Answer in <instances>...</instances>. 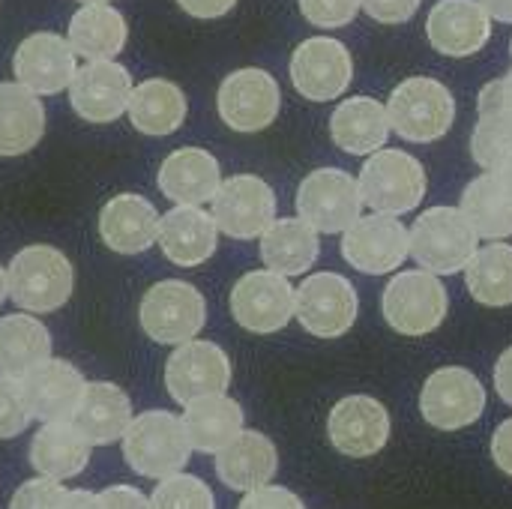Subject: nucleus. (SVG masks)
Instances as JSON below:
<instances>
[{
  "instance_id": "24",
  "label": "nucleus",
  "mask_w": 512,
  "mask_h": 509,
  "mask_svg": "<svg viewBox=\"0 0 512 509\" xmlns=\"http://www.w3.org/2000/svg\"><path fill=\"white\" fill-rule=\"evenodd\" d=\"M219 186L222 168L216 156L201 147H180L159 168V189L174 204L201 207L204 201H213Z\"/></svg>"
},
{
  "instance_id": "12",
  "label": "nucleus",
  "mask_w": 512,
  "mask_h": 509,
  "mask_svg": "<svg viewBox=\"0 0 512 509\" xmlns=\"http://www.w3.org/2000/svg\"><path fill=\"white\" fill-rule=\"evenodd\" d=\"M279 105H282V90L276 78L258 66H246L225 75L216 93L219 117L234 132L267 129L279 117Z\"/></svg>"
},
{
  "instance_id": "48",
  "label": "nucleus",
  "mask_w": 512,
  "mask_h": 509,
  "mask_svg": "<svg viewBox=\"0 0 512 509\" xmlns=\"http://www.w3.org/2000/svg\"><path fill=\"white\" fill-rule=\"evenodd\" d=\"M495 390L512 408V348H507L495 363Z\"/></svg>"
},
{
  "instance_id": "53",
  "label": "nucleus",
  "mask_w": 512,
  "mask_h": 509,
  "mask_svg": "<svg viewBox=\"0 0 512 509\" xmlns=\"http://www.w3.org/2000/svg\"><path fill=\"white\" fill-rule=\"evenodd\" d=\"M78 3H108V0H78Z\"/></svg>"
},
{
  "instance_id": "15",
  "label": "nucleus",
  "mask_w": 512,
  "mask_h": 509,
  "mask_svg": "<svg viewBox=\"0 0 512 509\" xmlns=\"http://www.w3.org/2000/svg\"><path fill=\"white\" fill-rule=\"evenodd\" d=\"M213 219L222 234L234 240H255L276 219V195L261 177L234 174L222 180L213 195Z\"/></svg>"
},
{
  "instance_id": "49",
  "label": "nucleus",
  "mask_w": 512,
  "mask_h": 509,
  "mask_svg": "<svg viewBox=\"0 0 512 509\" xmlns=\"http://www.w3.org/2000/svg\"><path fill=\"white\" fill-rule=\"evenodd\" d=\"M60 509H99V495H93V492H66Z\"/></svg>"
},
{
  "instance_id": "13",
  "label": "nucleus",
  "mask_w": 512,
  "mask_h": 509,
  "mask_svg": "<svg viewBox=\"0 0 512 509\" xmlns=\"http://www.w3.org/2000/svg\"><path fill=\"white\" fill-rule=\"evenodd\" d=\"M411 246H408V228L399 216L390 213H369L360 216L354 225L342 231V258L369 276L393 273L405 264Z\"/></svg>"
},
{
  "instance_id": "8",
  "label": "nucleus",
  "mask_w": 512,
  "mask_h": 509,
  "mask_svg": "<svg viewBox=\"0 0 512 509\" xmlns=\"http://www.w3.org/2000/svg\"><path fill=\"white\" fill-rule=\"evenodd\" d=\"M360 312L357 288L339 273H315L294 288V318L318 339L345 336Z\"/></svg>"
},
{
  "instance_id": "46",
  "label": "nucleus",
  "mask_w": 512,
  "mask_h": 509,
  "mask_svg": "<svg viewBox=\"0 0 512 509\" xmlns=\"http://www.w3.org/2000/svg\"><path fill=\"white\" fill-rule=\"evenodd\" d=\"M492 459L495 465L512 477V420H504L492 435Z\"/></svg>"
},
{
  "instance_id": "2",
  "label": "nucleus",
  "mask_w": 512,
  "mask_h": 509,
  "mask_svg": "<svg viewBox=\"0 0 512 509\" xmlns=\"http://www.w3.org/2000/svg\"><path fill=\"white\" fill-rule=\"evenodd\" d=\"M477 231L459 207H432L408 231L411 258L435 276L462 273L477 252Z\"/></svg>"
},
{
  "instance_id": "31",
  "label": "nucleus",
  "mask_w": 512,
  "mask_h": 509,
  "mask_svg": "<svg viewBox=\"0 0 512 509\" xmlns=\"http://www.w3.org/2000/svg\"><path fill=\"white\" fill-rule=\"evenodd\" d=\"M66 39H69L72 51L87 60H111L123 51V45L129 39V27H126V18L114 6L84 3L72 15Z\"/></svg>"
},
{
  "instance_id": "26",
  "label": "nucleus",
  "mask_w": 512,
  "mask_h": 509,
  "mask_svg": "<svg viewBox=\"0 0 512 509\" xmlns=\"http://www.w3.org/2000/svg\"><path fill=\"white\" fill-rule=\"evenodd\" d=\"M390 132L393 129H390L387 105H381L372 96H351L339 102L330 117L333 144L351 156H369L387 147Z\"/></svg>"
},
{
  "instance_id": "32",
  "label": "nucleus",
  "mask_w": 512,
  "mask_h": 509,
  "mask_svg": "<svg viewBox=\"0 0 512 509\" xmlns=\"http://www.w3.org/2000/svg\"><path fill=\"white\" fill-rule=\"evenodd\" d=\"M321 243L318 231L297 219H273V225L261 234V261L267 270L282 276H300L318 261Z\"/></svg>"
},
{
  "instance_id": "54",
  "label": "nucleus",
  "mask_w": 512,
  "mask_h": 509,
  "mask_svg": "<svg viewBox=\"0 0 512 509\" xmlns=\"http://www.w3.org/2000/svg\"><path fill=\"white\" fill-rule=\"evenodd\" d=\"M510 54H512V42H510Z\"/></svg>"
},
{
  "instance_id": "20",
  "label": "nucleus",
  "mask_w": 512,
  "mask_h": 509,
  "mask_svg": "<svg viewBox=\"0 0 512 509\" xmlns=\"http://www.w3.org/2000/svg\"><path fill=\"white\" fill-rule=\"evenodd\" d=\"M75 51L69 39L57 33H33L27 36L12 57V72L18 84L33 90L36 96H54L69 87L75 75Z\"/></svg>"
},
{
  "instance_id": "21",
  "label": "nucleus",
  "mask_w": 512,
  "mask_h": 509,
  "mask_svg": "<svg viewBox=\"0 0 512 509\" xmlns=\"http://www.w3.org/2000/svg\"><path fill=\"white\" fill-rule=\"evenodd\" d=\"M156 243L162 255L177 267H198L213 258L219 246V228L213 213H204L192 204H177L159 219Z\"/></svg>"
},
{
  "instance_id": "40",
  "label": "nucleus",
  "mask_w": 512,
  "mask_h": 509,
  "mask_svg": "<svg viewBox=\"0 0 512 509\" xmlns=\"http://www.w3.org/2000/svg\"><path fill=\"white\" fill-rule=\"evenodd\" d=\"M360 9H363L360 0H300L303 18L315 27H324V30L348 27Z\"/></svg>"
},
{
  "instance_id": "45",
  "label": "nucleus",
  "mask_w": 512,
  "mask_h": 509,
  "mask_svg": "<svg viewBox=\"0 0 512 509\" xmlns=\"http://www.w3.org/2000/svg\"><path fill=\"white\" fill-rule=\"evenodd\" d=\"M99 509H150V501L132 486H111L99 495Z\"/></svg>"
},
{
  "instance_id": "30",
  "label": "nucleus",
  "mask_w": 512,
  "mask_h": 509,
  "mask_svg": "<svg viewBox=\"0 0 512 509\" xmlns=\"http://www.w3.org/2000/svg\"><path fill=\"white\" fill-rule=\"evenodd\" d=\"M45 108L33 90L18 81H0V156H21L39 144Z\"/></svg>"
},
{
  "instance_id": "43",
  "label": "nucleus",
  "mask_w": 512,
  "mask_h": 509,
  "mask_svg": "<svg viewBox=\"0 0 512 509\" xmlns=\"http://www.w3.org/2000/svg\"><path fill=\"white\" fill-rule=\"evenodd\" d=\"M420 3L423 0H360L366 15L378 24H405L420 9Z\"/></svg>"
},
{
  "instance_id": "16",
  "label": "nucleus",
  "mask_w": 512,
  "mask_h": 509,
  "mask_svg": "<svg viewBox=\"0 0 512 509\" xmlns=\"http://www.w3.org/2000/svg\"><path fill=\"white\" fill-rule=\"evenodd\" d=\"M231 384V360L213 342H183L165 366V387L177 405H189L201 396L225 393Z\"/></svg>"
},
{
  "instance_id": "28",
  "label": "nucleus",
  "mask_w": 512,
  "mask_h": 509,
  "mask_svg": "<svg viewBox=\"0 0 512 509\" xmlns=\"http://www.w3.org/2000/svg\"><path fill=\"white\" fill-rule=\"evenodd\" d=\"M93 444L75 429L72 420H54L39 429V435L30 444V465L39 471V477L48 480H72L78 477L90 462Z\"/></svg>"
},
{
  "instance_id": "5",
  "label": "nucleus",
  "mask_w": 512,
  "mask_h": 509,
  "mask_svg": "<svg viewBox=\"0 0 512 509\" xmlns=\"http://www.w3.org/2000/svg\"><path fill=\"white\" fill-rule=\"evenodd\" d=\"M189 438L183 420L168 411H147L123 432L126 465L147 480H165L183 471L189 459Z\"/></svg>"
},
{
  "instance_id": "11",
  "label": "nucleus",
  "mask_w": 512,
  "mask_h": 509,
  "mask_svg": "<svg viewBox=\"0 0 512 509\" xmlns=\"http://www.w3.org/2000/svg\"><path fill=\"white\" fill-rule=\"evenodd\" d=\"M354 81V60L345 42L330 36L303 39L291 54V84L309 102H333Z\"/></svg>"
},
{
  "instance_id": "37",
  "label": "nucleus",
  "mask_w": 512,
  "mask_h": 509,
  "mask_svg": "<svg viewBox=\"0 0 512 509\" xmlns=\"http://www.w3.org/2000/svg\"><path fill=\"white\" fill-rule=\"evenodd\" d=\"M471 153L480 168L486 171L501 168L512 156V114L507 111L480 114L477 129L471 135Z\"/></svg>"
},
{
  "instance_id": "52",
  "label": "nucleus",
  "mask_w": 512,
  "mask_h": 509,
  "mask_svg": "<svg viewBox=\"0 0 512 509\" xmlns=\"http://www.w3.org/2000/svg\"><path fill=\"white\" fill-rule=\"evenodd\" d=\"M9 297V285H6V270L0 267V306H3V300Z\"/></svg>"
},
{
  "instance_id": "17",
  "label": "nucleus",
  "mask_w": 512,
  "mask_h": 509,
  "mask_svg": "<svg viewBox=\"0 0 512 509\" xmlns=\"http://www.w3.org/2000/svg\"><path fill=\"white\" fill-rule=\"evenodd\" d=\"M132 96V75L114 60H87L69 81V105L87 123H114Z\"/></svg>"
},
{
  "instance_id": "1",
  "label": "nucleus",
  "mask_w": 512,
  "mask_h": 509,
  "mask_svg": "<svg viewBox=\"0 0 512 509\" xmlns=\"http://www.w3.org/2000/svg\"><path fill=\"white\" fill-rule=\"evenodd\" d=\"M9 297L24 312H57L75 291V267L54 246L21 249L6 270Z\"/></svg>"
},
{
  "instance_id": "50",
  "label": "nucleus",
  "mask_w": 512,
  "mask_h": 509,
  "mask_svg": "<svg viewBox=\"0 0 512 509\" xmlns=\"http://www.w3.org/2000/svg\"><path fill=\"white\" fill-rule=\"evenodd\" d=\"M486 6V12L495 18V21H504L512 24V0H480Z\"/></svg>"
},
{
  "instance_id": "29",
  "label": "nucleus",
  "mask_w": 512,
  "mask_h": 509,
  "mask_svg": "<svg viewBox=\"0 0 512 509\" xmlns=\"http://www.w3.org/2000/svg\"><path fill=\"white\" fill-rule=\"evenodd\" d=\"M183 429L189 438V447L207 456H216L222 447H228L243 432V408L228 399L225 393L201 396L189 405H183Z\"/></svg>"
},
{
  "instance_id": "25",
  "label": "nucleus",
  "mask_w": 512,
  "mask_h": 509,
  "mask_svg": "<svg viewBox=\"0 0 512 509\" xmlns=\"http://www.w3.org/2000/svg\"><path fill=\"white\" fill-rule=\"evenodd\" d=\"M279 471V453L261 432H240L228 447L216 453V474L234 492H252L270 486Z\"/></svg>"
},
{
  "instance_id": "39",
  "label": "nucleus",
  "mask_w": 512,
  "mask_h": 509,
  "mask_svg": "<svg viewBox=\"0 0 512 509\" xmlns=\"http://www.w3.org/2000/svg\"><path fill=\"white\" fill-rule=\"evenodd\" d=\"M33 420V411L27 405L21 378L0 375V441H9L21 435Z\"/></svg>"
},
{
  "instance_id": "23",
  "label": "nucleus",
  "mask_w": 512,
  "mask_h": 509,
  "mask_svg": "<svg viewBox=\"0 0 512 509\" xmlns=\"http://www.w3.org/2000/svg\"><path fill=\"white\" fill-rule=\"evenodd\" d=\"M159 213L156 207L135 192L114 195L99 213V237L111 252L138 255L156 243L159 234Z\"/></svg>"
},
{
  "instance_id": "6",
  "label": "nucleus",
  "mask_w": 512,
  "mask_h": 509,
  "mask_svg": "<svg viewBox=\"0 0 512 509\" xmlns=\"http://www.w3.org/2000/svg\"><path fill=\"white\" fill-rule=\"evenodd\" d=\"M384 321L399 333V336H429L435 333L450 309L447 288L441 279L429 270H405L390 279L384 288Z\"/></svg>"
},
{
  "instance_id": "4",
  "label": "nucleus",
  "mask_w": 512,
  "mask_h": 509,
  "mask_svg": "<svg viewBox=\"0 0 512 509\" xmlns=\"http://www.w3.org/2000/svg\"><path fill=\"white\" fill-rule=\"evenodd\" d=\"M357 186H360V198L366 207H372L375 213L402 216L420 207V201L426 198L429 180L417 156L405 150L381 147L369 153L366 165L360 168Z\"/></svg>"
},
{
  "instance_id": "35",
  "label": "nucleus",
  "mask_w": 512,
  "mask_h": 509,
  "mask_svg": "<svg viewBox=\"0 0 512 509\" xmlns=\"http://www.w3.org/2000/svg\"><path fill=\"white\" fill-rule=\"evenodd\" d=\"M465 285H468V294L489 309L512 306L510 243H489V246L477 249L465 267Z\"/></svg>"
},
{
  "instance_id": "41",
  "label": "nucleus",
  "mask_w": 512,
  "mask_h": 509,
  "mask_svg": "<svg viewBox=\"0 0 512 509\" xmlns=\"http://www.w3.org/2000/svg\"><path fill=\"white\" fill-rule=\"evenodd\" d=\"M63 498H66V489L57 480L39 477V480L24 483L15 492L9 509H60L63 507Z\"/></svg>"
},
{
  "instance_id": "10",
  "label": "nucleus",
  "mask_w": 512,
  "mask_h": 509,
  "mask_svg": "<svg viewBox=\"0 0 512 509\" xmlns=\"http://www.w3.org/2000/svg\"><path fill=\"white\" fill-rule=\"evenodd\" d=\"M360 210V186L342 168H318L297 189V216L318 234H342L360 219Z\"/></svg>"
},
{
  "instance_id": "3",
  "label": "nucleus",
  "mask_w": 512,
  "mask_h": 509,
  "mask_svg": "<svg viewBox=\"0 0 512 509\" xmlns=\"http://www.w3.org/2000/svg\"><path fill=\"white\" fill-rule=\"evenodd\" d=\"M390 129L414 144H432L444 138L456 120V99L450 87L429 75L405 78L387 99Z\"/></svg>"
},
{
  "instance_id": "51",
  "label": "nucleus",
  "mask_w": 512,
  "mask_h": 509,
  "mask_svg": "<svg viewBox=\"0 0 512 509\" xmlns=\"http://www.w3.org/2000/svg\"><path fill=\"white\" fill-rule=\"evenodd\" d=\"M495 177H498V183H501V189L510 195L512 201V156L501 165V168H495Z\"/></svg>"
},
{
  "instance_id": "14",
  "label": "nucleus",
  "mask_w": 512,
  "mask_h": 509,
  "mask_svg": "<svg viewBox=\"0 0 512 509\" xmlns=\"http://www.w3.org/2000/svg\"><path fill=\"white\" fill-rule=\"evenodd\" d=\"M231 315L243 330L258 336L288 327L294 318V288L288 276L273 270H252L240 276L231 288Z\"/></svg>"
},
{
  "instance_id": "38",
  "label": "nucleus",
  "mask_w": 512,
  "mask_h": 509,
  "mask_svg": "<svg viewBox=\"0 0 512 509\" xmlns=\"http://www.w3.org/2000/svg\"><path fill=\"white\" fill-rule=\"evenodd\" d=\"M150 509H216V504H213V492L198 477L171 474L156 486Z\"/></svg>"
},
{
  "instance_id": "19",
  "label": "nucleus",
  "mask_w": 512,
  "mask_h": 509,
  "mask_svg": "<svg viewBox=\"0 0 512 509\" xmlns=\"http://www.w3.org/2000/svg\"><path fill=\"white\" fill-rule=\"evenodd\" d=\"M426 36L444 57H471L492 36V15L480 0H438L426 18Z\"/></svg>"
},
{
  "instance_id": "33",
  "label": "nucleus",
  "mask_w": 512,
  "mask_h": 509,
  "mask_svg": "<svg viewBox=\"0 0 512 509\" xmlns=\"http://www.w3.org/2000/svg\"><path fill=\"white\" fill-rule=\"evenodd\" d=\"M129 120L144 135H171L186 120V96L174 81L147 78L132 87L129 96Z\"/></svg>"
},
{
  "instance_id": "18",
  "label": "nucleus",
  "mask_w": 512,
  "mask_h": 509,
  "mask_svg": "<svg viewBox=\"0 0 512 509\" xmlns=\"http://www.w3.org/2000/svg\"><path fill=\"white\" fill-rule=\"evenodd\" d=\"M327 435L342 456L369 459L378 456L390 441V414L372 396H348L333 405Z\"/></svg>"
},
{
  "instance_id": "47",
  "label": "nucleus",
  "mask_w": 512,
  "mask_h": 509,
  "mask_svg": "<svg viewBox=\"0 0 512 509\" xmlns=\"http://www.w3.org/2000/svg\"><path fill=\"white\" fill-rule=\"evenodd\" d=\"M177 3L192 18H222L237 6V0H177Z\"/></svg>"
},
{
  "instance_id": "9",
  "label": "nucleus",
  "mask_w": 512,
  "mask_h": 509,
  "mask_svg": "<svg viewBox=\"0 0 512 509\" xmlns=\"http://www.w3.org/2000/svg\"><path fill=\"white\" fill-rule=\"evenodd\" d=\"M486 411V387L471 369L447 366L426 378L420 393V414L441 432L474 426Z\"/></svg>"
},
{
  "instance_id": "7",
  "label": "nucleus",
  "mask_w": 512,
  "mask_h": 509,
  "mask_svg": "<svg viewBox=\"0 0 512 509\" xmlns=\"http://www.w3.org/2000/svg\"><path fill=\"white\" fill-rule=\"evenodd\" d=\"M144 333L159 345H183L195 339L207 321V303L201 291L180 279L156 282L138 309Z\"/></svg>"
},
{
  "instance_id": "27",
  "label": "nucleus",
  "mask_w": 512,
  "mask_h": 509,
  "mask_svg": "<svg viewBox=\"0 0 512 509\" xmlns=\"http://www.w3.org/2000/svg\"><path fill=\"white\" fill-rule=\"evenodd\" d=\"M72 423L93 447L114 444L123 438V432L132 423V402L117 384H108V381L87 384L72 414Z\"/></svg>"
},
{
  "instance_id": "34",
  "label": "nucleus",
  "mask_w": 512,
  "mask_h": 509,
  "mask_svg": "<svg viewBox=\"0 0 512 509\" xmlns=\"http://www.w3.org/2000/svg\"><path fill=\"white\" fill-rule=\"evenodd\" d=\"M51 357L48 327L30 315L0 318V375L24 378L30 369Z\"/></svg>"
},
{
  "instance_id": "42",
  "label": "nucleus",
  "mask_w": 512,
  "mask_h": 509,
  "mask_svg": "<svg viewBox=\"0 0 512 509\" xmlns=\"http://www.w3.org/2000/svg\"><path fill=\"white\" fill-rule=\"evenodd\" d=\"M237 509H306V507H303V501H300L294 492H288V489H282V486H261V489L246 492V498L240 501V507Z\"/></svg>"
},
{
  "instance_id": "22",
  "label": "nucleus",
  "mask_w": 512,
  "mask_h": 509,
  "mask_svg": "<svg viewBox=\"0 0 512 509\" xmlns=\"http://www.w3.org/2000/svg\"><path fill=\"white\" fill-rule=\"evenodd\" d=\"M21 387L33 417L42 423H54V420H72L87 381L72 363L48 357L45 363H39L21 378Z\"/></svg>"
},
{
  "instance_id": "36",
  "label": "nucleus",
  "mask_w": 512,
  "mask_h": 509,
  "mask_svg": "<svg viewBox=\"0 0 512 509\" xmlns=\"http://www.w3.org/2000/svg\"><path fill=\"white\" fill-rule=\"evenodd\" d=\"M459 210L468 216L477 237H486V240L512 237V201L510 195L501 189L495 171H486L468 183V189L462 192Z\"/></svg>"
},
{
  "instance_id": "44",
  "label": "nucleus",
  "mask_w": 512,
  "mask_h": 509,
  "mask_svg": "<svg viewBox=\"0 0 512 509\" xmlns=\"http://www.w3.org/2000/svg\"><path fill=\"white\" fill-rule=\"evenodd\" d=\"M477 111L486 114V111H507L512 114V72L498 78V81H489L480 96H477Z\"/></svg>"
}]
</instances>
